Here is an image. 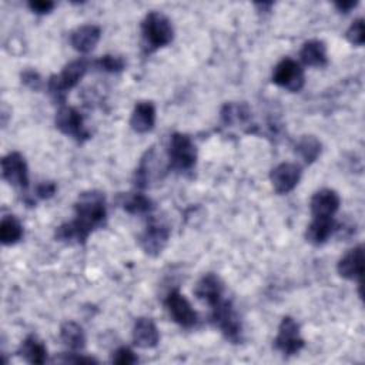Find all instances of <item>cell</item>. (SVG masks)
Masks as SVG:
<instances>
[{
	"instance_id": "6da1fadb",
	"label": "cell",
	"mask_w": 365,
	"mask_h": 365,
	"mask_svg": "<svg viewBox=\"0 0 365 365\" xmlns=\"http://www.w3.org/2000/svg\"><path fill=\"white\" fill-rule=\"evenodd\" d=\"M76 218L56 230V240L67 244H83L88 235L104 225L107 210L106 197L98 190H88L78 195L74 204Z\"/></svg>"
},
{
	"instance_id": "7a4b0ae2",
	"label": "cell",
	"mask_w": 365,
	"mask_h": 365,
	"mask_svg": "<svg viewBox=\"0 0 365 365\" xmlns=\"http://www.w3.org/2000/svg\"><path fill=\"white\" fill-rule=\"evenodd\" d=\"M87 68H88L87 60L78 58L66 64L58 74L51 76L47 81V90L51 98L63 106L68 90H71L78 84V81L84 77Z\"/></svg>"
},
{
	"instance_id": "3957f363",
	"label": "cell",
	"mask_w": 365,
	"mask_h": 365,
	"mask_svg": "<svg viewBox=\"0 0 365 365\" xmlns=\"http://www.w3.org/2000/svg\"><path fill=\"white\" fill-rule=\"evenodd\" d=\"M141 33L150 50L161 48L174 38V29L170 19L160 11H150L141 21Z\"/></svg>"
},
{
	"instance_id": "277c9868",
	"label": "cell",
	"mask_w": 365,
	"mask_h": 365,
	"mask_svg": "<svg viewBox=\"0 0 365 365\" xmlns=\"http://www.w3.org/2000/svg\"><path fill=\"white\" fill-rule=\"evenodd\" d=\"M211 322L224 334L228 341L238 344L241 341L242 325L231 301L222 298L220 302L211 307Z\"/></svg>"
},
{
	"instance_id": "5b68a950",
	"label": "cell",
	"mask_w": 365,
	"mask_h": 365,
	"mask_svg": "<svg viewBox=\"0 0 365 365\" xmlns=\"http://www.w3.org/2000/svg\"><path fill=\"white\" fill-rule=\"evenodd\" d=\"M197 148L192 140L182 133H174L168 145V165L177 171H187L195 165Z\"/></svg>"
},
{
	"instance_id": "8992f818",
	"label": "cell",
	"mask_w": 365,
	"mask_h": 365,
	"mask_svg": "<svg viewBox=\"0 0 365 365\" xmlns=\"http://www.w3.org/2000/svg\"><path fill=\"white\" fill-rule=\"evenodd\" d=\"M274 344L275 348L287 356L295 355L304 348L305 342L299 334V325L292 317L282 318Z\"/></svg>"
},
{
	"instance_id": "52a82bcc",
	"label": "cell",
	"mask_w": 365,
	"mask_h": 365,
	"mask_svg": "<svg viewBox=\"0 0 365 365\" xmlns=\"http://www.w3.org/2000/svg\"><path fill=\"white\" fill-rule=\"evenodd\" d=\"M54 123L63 134L73 137L78 143H83L87 138H90V133L84 127L83 115L74 107L63 104L56 113Z\"/></svg>"
},
{
	"instance_id": "ba28073f",
	"label": "cell",
	"mask_w": 365,
	"mask_h": 365,
	"mask_svg": "<svg viewBox=\"0 0 365 365\" xmlns=\"http://www.w3.org/2000/svg\"><path fill=\"white\" fill-rule=\"evenodd\" d=\"M272 81L277 86L295 93L304 87L305 74L301 66L295 60L287 57L275 66L272 73Z\"/></svg>"
},
{
	"instance_id": "9c48e42d",
	"label": "cell",
	"mask_w": 365,
	"mask_h": 365,
	"mask_svg": "<svg viewBox=\"0 0 365 365\" xmlns=\"http://www.w3.org/2000/svg\"><path fill=\"white\" fill-rule=\"evenodd\" d=\"M1 177L10 185L26 190L29 187V168L24 157L17 153H9L1 160Z\"/></svg>"
},
{
	"instance_id": "30bf717a",
	"label": "cell",
	"mask_w": 365,
	"mask_h": 365,
	"mask_svg": "<svg viewBox=\"0 0 365 365\" xmlns=\"http://www.w3.org/2000/svg\"><path fill=\"white\" fill-rule=\"evenodd\" d=\"M168 238H170L168 225L160 220L151 218L140 238V245L145 254L151 257H157L161 254V251L167 245Z\"/></svg>"
},
{
	"instance_id": "8fae6325",
	"label": "cell",
	"mask_w": 365,
	"mask_h": 365,
	"mask_svg": "<svg viewBox=\"0 0 365 365\" xmlns=\"http://www.w3.org/2000/svg\"><path fill=\"white\" fill-rule=\"evenodd\" d=\"M164 304L171 318L174 319V322H177L180 327L191 328L197 324V319H198L197 312L194 311L188 299L178 289L168 292Z\"/></svg>"
},
{
	"instance_id": "7c38bea8",
	"label": "cell",
	"mask_w": 365,
	"mask_h": 365,
	"mask_svg": "<svg viewBox=\"0 0 365 365\" xmlns=\"http://www.w3.org/2000/svg\"><path fill=\"white\" fill-rule=\"evenodd\" d=\"M272 188L277 194L292 191L301 180V167L294 163H281L269 174Z\"/></svg>"
},
{
	"instance_id": "4fadbf2b",
	"label": "cell",
	"mask_w": 365,
	"mask_h": 365,
	"mask_svg": "<svg viewBox=\"0 0 365 365\" xmlns=\"http://www.w3.org/2000/svg\"><path fill=\"white\" fill-rule=\"evenodd\" d=\"M160 171H163L161 163L158 161V155L154 147L145 151L141 157V161L134 173V184L138 188H147L150 182L160 177Z\"/></svg>"
},
{
	"instance_id": "5bb4252c",
	"label": "cell",
	"mask_w": 365,
	"mask_h": 365,
	"mask_svg": "<svg viewBox=\"0 0 365 365\" xmlns=\"http://www.w3.org/2000/svg\"><path fill=\"white\" fill-rule=\"evenodd\" d=\"M222 292H224L222 281L220 279L218 275L212 272L202 275L194 288L195 297L210 307H214L217 302L222 299Z\"/></svg>"
},
{
	"instance_id": "9a60e30c",
	"label": "cell",
	"mask_w": 365,
	"mask_h": 365,
	"mask_svg": "<svg viewBox=\"0 0 365 365\" xmlns=\"http://www.w3.org/2000/svg\"><path fill=\"white\" fill-rule=\"evenodd\" d=\"M338 274L345 279L361 281L364 272V247L356 245L351 248L336 265Z\"/></svg>"
},
{
	"instance_id": "2e32d148",
	"label": "cell",
	"mask_w": 365,
	"mask_h": 365,
	"mask_svg": "<svg viewBox=\"0 0 365 365\" xmlns=\"http://www.w3.org/2000/svg\"><path fill=\"white\" fill-rule=\"evenodd\" d=\"M339 195L336 191L329 188H322L317 191L309 201V208L312 217H332L339 208Z\"/></svg>"
},
{
	"instance_id": "e0dca14e",
	"label": "cell",
	"mask_w": 365,
	"mask_h": 365,
	"mask_svg": "<svg viewBox=\"0 0 365 365\" xmlns=\"http://www.w3.org/2000/svg\"><path fill=\"white\" fill-rule=\"evenodd\" d=\"M160 341V332L153 319L141 317L137 318L133 327V342L135 346L148 349L157 346Z\"/></svg>"
},
{
	"instance_id": "ac0fdd59",
	"label": "cell",
	"mask_w": 365,
	"mask_h": 365,
	"mask_svg": "<svg viewBox=\"0 0 365 365\" xmlns=\"http://www.w3.org/2000/svg\"><path fill=\"white\" fill-rule=\"evenodd\" d=\"M101 30L96 24H83L71 31L70 43L78 53H90L98 43Z\"/></svg>"
},
{
	"instance_id": "d6986e66",
	"label": "cell",
	"mask_w": 365,
	"mask_h": 365,
	"mask_svg": "<svg viewBox=\"0 0 365 365\" xmlns=\"http://www.w3.org/2000/svg\"><path fill=\"white\" fill-rule=\"evenodd\" d=\"M155 124V108L153 103L150 101H140L135 104L131 118H130V125L135 133L144 134L153 130Z\"/></svg>"
},
{
	"instance_id": "ffe728a7",
	"label": "cell",
	"mask_w": 365,
	"mask_h": 365,
	"mask_svg": "<svg viewBox=\"0 0 365 365\" xmlns=\"http://www.w3.org/2000/svg\"><path fill=\"white\" fill-rule=\"evenodd\" d=\"M335 230L332 217H314L311 224L307 227L305 238L314 245L324 244Z\"/></svg>"
},
{
	"instance_id": "44dd1931",
	"label": "cell",
	"mask_w": 365,
	"mask_h": 365,
	"mask_svg": "<svg viewBox=\"0 0 365 365\" xmlns=\"http://www.w3.org/2000/svg\"><path fill=\"white\" fill-rule=\"evenodd\" d=\"M301 61L309 67H324L328 63L327 47L321 40H308L299 51Z\"/></svg>"
},
{
	"instance_id": "7402d4cb",
	"label": "cell",
	"mask_w": 365,
	"mask_h": 365,
	"mask_svg": "<svg viewBox=\"0 0 365 365\" xmlns=\"http://www.w3.org/2000/svg\"><path fill=\"white\" fill-rule=\"evenodd\" d=\"M19 354L29 364H44L47 359V348L36 335H29L21 342Z\"/></svg>"
},
{
	"instance_id": "603a6c76",
	"label": "cell",
	"mask_w": 365,
	"mask_h": 365,
	"mask_svg": "<svg viewBox=\"0 0 365 365\" xmlns=\"http://www.w3.org/2000/svg\"><path fill=\"white\" fill-rule=\"evenodd\" d=\"M60 339L63 345L71 351H81L86 346V334L83 328L73 321H67L61 325Z\"/></svg>"
},
{
	"instance_id": "cb8c5ba5",
	"label": "cell",
	"mask_w": 365,
	"mask_h": 365,
	"mask_svg": "<svg viewBox=\"0 0 365 365\" xmlns=\"http://www.w3.org/2000/svg\"><path fill=\"white\" fill-rule=\"evenodd\" d=\"M321 147V141L315 135H301L295 144V154L305 164H312L319 157Z\"/></svg>"
},
{
	"instance_id": "d4e9b609",
	"label": "cell",
	"mask_w": 365,
	"mask_h": 365,
	"mask_svg": "<svg viewBox=\"0 0 365 365\" xmlns=\"http://www.w3.org/2000/svg\"><path fill=\"white\" fill-rule=\"evenodd\" d=\"M120 205L124 211L130 214H147L151 212L154 208L153 201L141 192L120 195Z\"/></svg>"
},
{
	"instance_id": "484cf974",
	"label": "cell",
	"mask_w": 365,
	"mask_h": 365,
	"mask_svg": "<svg viewBox=\"0 0 365 365\" xmlns=\"http://www.w3.org/2000/svg\"><path fill=\"white\" fill-rule=\"evenodd\" d=\"M23 237V225L14 215H6L0 222V241L4 245H13Z\"/></svg>"
},
{
	"instance_id": "4316f807",
	"label": "cell",
	"mask_w": 365,
	"mask_h": 365,
	"mask_svg": "<svg viewBox=\"0 0 365 365\" xmlns=\"http://www.w3.org/2000/svg\"><path fill=\"white\" fill-rule=\"evenodd\" d=\"M96 66L103 70V71H108V73H118L124 68L125 63L120 56H113V54H106L103 57H100L96 61Z\"/></svg>"
},
{
	"instance_id": "83f0119b",
	"label": "cell",
	"mask_w": 365,
	"mask_h": 365,
	"mask_svg": "<svg viewBox=\"0 0 365 365\" xmlns=\"http://www.w3.org/2000/svg\"><path fill=\"white\" fill-rule=\"evenodd\" d=\"M346 38L354 46H362L365 41V24L364 19H356L352 21L349 29L346 30Z\"/></svg>"
},
{
	"instance_id": "f1b7e54d",
	"label": "cell",
	"mask_w": 365,
	"mask_h": 365,
	"mask_svg": "<svg viewBox=\"0 0 365 365\" xmlns=\"http://www.w3.org/2000/svg\"><path fill=\"white\" fill-rule=\"evenodd\" d=\"M111 361L118 365H130V364H135L138 361V358L134 355V352L130 348L121 346L114 351Z\"/></svg>"
},
{
	"instance_id": "f546056e",
	"label": "cell",
	"mask_w": 365,
	"mask_h": 365,
	"mask_svg": "<svg viewBox=\"0 0 365 365\" xmlns=\"http://www.w3.org/2000/svg\"><path fill=\"white\" fill-rule=\"evenodd\" d=\"M21 83H24L31 90H38L41 87V84H43L40 74L37 71H34V70L23 71L21 73Z\"/></svg>"
},
{
	"instance_id": "4dcf8cb0",
	"label": "cell",
	"mask_w": 365,
	"mask_h": 365,
	"mask_svg": "<svg viewBox=\"0 0 365 365\" xmlns=\"http://www.w3.org/2000/svg\"><path fill=\"white\" fill-rule=\"evenodd\" d=\"M27 4L30 7V10L37 14H46L54 9V3L50 0H31Z\"/></svg>"
},
{
	"instance_id": "1f68e13d",
	"label": "cell",
	"mask_w": 365,
	"mask_h": 365,
	"mask_svg": "<svg viewBox=\"0 0 365 365\" xmlns=\"http://www.w3.org/2000/svg\"><path fill=\"white\" fill-rule=\"evenodd\" d=\"M56 190H57V187H56V184L54 182H51V181H44V182H40V184H37V187H36V197H38V198H50V197H53L54 195V192H56Z\"/></svg>"
},
{
	"instance_id": "d6a6232c",
	"label": "cell",
	"mask_w": 365,
	"mask_h": 365,
	"mask_svg": "<svg viewBox=\"0 0 365 365\" xmlns=\"http://www.w3.org/2000/svg\"><path fill=\"white\" fill-rule=\"evenodd\" d=\"M356 4H358V3H356V1H352V0H349V1H336V3H335V7H336L339 11L348 13V11H349L351 9H354Z\"/></svg>"
}]
</instances>
